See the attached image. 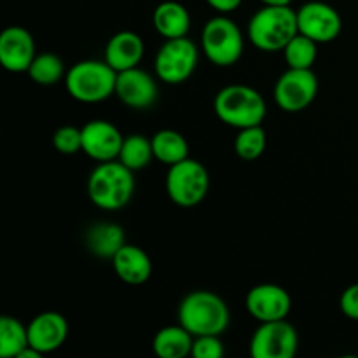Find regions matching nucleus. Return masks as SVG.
<instances>
[{"label": "nucleus", "instance_id": "f257e3e1", "mask_svg": "<svg viewBox=\"0 0 358 358\" xmlns=\"http://www.w3.org/2000/svg\"><path fill=\"white\" fill-rule=\"evenodd\" d=\"M226 301L208 290H196L185 296L178 306V324L192 336H222L229 327Z\"/></svg>", "mask_w": 358, "mask_h": 358}, {"label": "nucleus", "instance_id": "f03ea898", "mask_svg": "<svg viewBox=\"0 0 358 358\" xmlns=\"http://www.w3.org/2000/svg\"><path fill=\"white\" fill-rule=\"evenodd\" d=\"M135 191L133 170L121 161H105L100 163L90 175L87 194L94 206L107 212L124 208Z\"/></svg>", "mask_w": 358, "mask_h": 358}, {"label": "nucleus", "instance_id": "7ed1b4c3", "mask_svg": "<svg viewBox=\"0 0 358 358\" xmlns=\"http://www.w3.org/2000/svg\"><path fill=\"white\" fill-rule=\"evenodd\" d=\"M297 34V10L290 6H264L248 21V38L266 52L283 51Z\"/></svg>", "mask_w": 358, "mask_h": 358}, {"label": "nucleus", "instance_id": "20e7f679", "mask_svg": "<svg viewBox=\"0 0 358 358\" xmlns=\"http://www.w3.org/2000/svg\"><path fill=\"white\" fill-rule=\"evenodd\" d=\"M213 108L224 124L238 129L262 124L268 114L262 94L245 84L222 87L213 100Z\"/></svg>", "mask_w": 358, "mask_h": 358}, {"label": "nucleus", "instance_id": "39448f33", "mask_svg": "<svg viewBox=\"0 0 358 358\" xmlns=\"http://www.w3.org/2000/svg\"><path fill=\"white\" fill-rule=\"evenodd\" d=\"M117 72L107 62L86 59L79 62L66 72L65 86L70 96L83 103L103 101L115 93Z\"/></svg>", "mask_w": 358, "mask_h": 358}, {"label": "nucleus", "instance_id": "423d86ee", "mask_svg": "<svg viewBox=\"0 0 358 358\" xmlns=\"http://www.w3.org/2000/svg\"><path fill=\"white\" fill-rule=\"evenodd\" d=\"M210 189V175L199 161L187 159L171 164L166 175V192L180 208H192L206 198Z\"/></svg>", "mask_w": 358, "mask_h": 358}, {"label": "nucleus", "instance_id": "0eeeda50", "mask_svg": "<svg viewBox=\"0 0 358 358\" xmlns=\"http://www.w3.org/2000/svg\"><path fill=\"white\" fill-rule=\"evenodd\" d=\"M243 35L238 24L226 16L206 21L201 31V48L217 66H231L243 55Z\"/></svg>", "mask_w": 358, "mask_h": 358}, {"label": "nucleus", "instance_id": "6e6552de", "mask_svg": "<svg viewBox=\"0 0 358 358\" xmlns=\"http://www.w3.org/2000/svg\"><path fill=\"white\" fill-rule=\"evenodd\" d=\"M156 76L166 84H182L198 66V48L187 37L166 38L156 56Z\"/></svg>", "mask_w": 358, "mask_h": 358}, {"label": "nucleus", "instance_id": "1a4fd4ad", "mask_svg": "<svg viewBox=\"0 0 358 358\" xmlns=\"http://www.w3.org/2000/svg\"><path fill=\"white\" fill-rule=\"evenodd\" d=\"M299 336L296 327L285 320L262 322L250 341L254 358H292L297 353Z\"/></svg>", "mask_w": 358, "mask_h": 358}, {"label": "nucleus", "instance_id": "9d476101", "mask_svg": "<svg viewBox=\"0 0 358 358\" xmlns=\"http://www.w3.org/2000/svg\"><path fill=\"white\" fill-rule=\"evenodd\" d=\"M318 79L311 69H289L275 84V101L282 110L301 112L313 103Z\"/></svg>", "mask_w": 358, "mask_h": 358}, {"label": "nucleus", "instance_id": "9b49d317", "mask_svg": "<svg viewBox=\"0 0 358 358\" xmlns=\"http://www.w3.org/2000/svg\"><path fill=\"white\" fill-rule=\"evenodd\" d=\"M297 27L299 34L313 38L318 44H327L339 37L343 21L334 7L313 0L297 9Z\"/></svg>", "mask_w": 358, "mask_h": 358}, {"label": "nucleus", "instance_id": "f8f14e48", "mask_svg": "<svg viewBox=\"0 0 358 358\" xmlns=\"http://www.w3.org/2000/svg\"><path fill=\"white\" fill-rule=\"evenodd\" d=\"M247 311L262 324V322L285 320L292 310L290 294L283 287L275 283H262L250 289L245 299Z\"/></svg>", "mask_w": 358, "mask_h": 358}, {"label": "nucleus", "instance_id": "ddd939ff", "mask_svg": "<svg viewBox=\"0 0 358 358\" xmlns=\"http://www.w3.org/2000/svg\"><path fill=\"white\" fill-rule=\"evenodd\" d=\"M80 129H83V150L91 159L98 163L117 159L124 136L112 122L93 119Z\"/></svg>", "mask_w": 358, "mask_h": 358}, {"label": "nucleus", "instance_id": "4468645a", "mask_svg": "<svg viewBox=\"0 0 358 358\" xmlns=\"http://www.w3.org/2000/svg\"><path fill=\"white\" fill-rule=\"evenodd\" d=\"M115 94L129 108L143 110L156 101L157 84L149 72L135 66V69L117 72Z\"/></svg>", "mask_w": 358, "mask_h": 358}, {"label": "nucleus", "instance_id": "2eb2a0df", "mask_svg": "<svg viewBox=\"0 0 358 358\" xmlns=\"http://www.w3.org/2000/svg\"><path fill=\"white\" fill-rule=\"evenodd\" d=\"M35 42L30 31L21 27H9L0 35V63L14 73L28 72L35 58Z\"/></svg>", "mask_w": 358, "mask_h": 358}, {"label": "nucleus", "instance_id": "dca6fc26", "mask_svg": "<svg viewBox=\"0 0 358 358\" xmlns=\"http://www.w3.org/2000/svg\"><path fill=\"white\" fill-rule=\"evenodd\" d=\"M66 338H69V322L56 311H44L28 325L30 346L42 355L56 352L66 341Z\"/></svg>", "mask_w": 358, "mask_h": 358}, {"label": "nucleus", "instance_id": "f3484780", "mask_svg": "<svg viewBox=\"0 0 358 358\" xmlns=\"http://www.w3.org/2000/svg\"><path fill=\"white\" fill-rule=\"evenodd\" d=\"M143 52H145V44H143L142 37L138 34H135V31L124 30L115 34L107 42V48H105V62L115 72H122V70L138 66V63L143 58Z\"/></svg>", "mask_w": 358, "mask_h": 358}, {"label": "nucleus", "instance_id": "a211bd4d", "mask_svg": "<svg viewBox=\"0 0 358 358\" xmlns=\"http://www.w3.org/2000/svg\"><path fill=\"white\" fill-rule=\"evenodd\" d=\"M112 266L119 278L128 285H142L152 275V262L140 247L126 243L112 257Z\"/></svg>", "mask_w": 358, "mask_h": 358}, {"label": "nucleus", "instance_id": "6ab92c4d", "mask_svg": "<svg viewBox=\"0 0 358 358\" xmlns=\"http://www.w3.org/2000/svg\"><path fill=\"white\" fill-rule=\"evenodd\" d=\"M152 23L157 34L163 35L164 38L187 37L189 28H191V16L185 6L175 0H166L154 9Z\"/></svg>", "mask_w": 358, "mask_h": 358}, {"label": "nucleus", "instance_id": "aec40b11", "mask_svg": "<svg viewBox=\"0 0 358 358\" xmlns=\"http://www.w3.org/2000/svg\"><path fill=\"white\" fill-rule=\"evenodd\" d=\"M194 336L185 327L178 325H170L163 327L152 341V350L157 357L161 358H184L191 355Z\"/></svg>", "mask_w": 358, "mask_h": 358}, {"label": "nucleus", "instance_id": "412c9836", "mask_svg": "<svg viewBox=\"0 0 358 358\" xmlns=\"http://www.w3.org/2000/svg\"><path fill=\"white\" fill-rule=\"evenodd\" d=\"M86 243L87 248L98 257L112 259L126 245L124 229L117 224H96L87 231Z\"/></svg>", "mask_w": 358, "mask_h": 358}, {"label": "nucleus", "instance_id": "4be33fe9", "mask_svg": "<svg viewBox=\"0 0 358 358\" xmlns=\"http://www.w3.org/2000/svg\"><path fill=\"white\" fill-rule=\"evenodd\" d=\"M150 140H152L154 157L166 166L180 163L189 157L187 140L175 129H161Z\"/></svg>", "mask_w": 358, "mask_h": 358}, {"label": "nucleus", "instance_id": "5701e85b", "mask_svg": "<svg viewBox=\"0 0 358 358\" xmlns=\"http://www.w3.org/2000/svg\"><path fill=\"white\" fill-rule=\"evenodd\" d=\"M28 346V327L14 317L0 318V357L17 358Z\"/></svg>", "mask_w": 358, "mask_h": 358}, {"label": "nucleus", "instance_id": "b1692460", "mask_svg": "<svg viewBox=\"0 0 358 358\" xmlns=\"http://www.w3.org/2000/svg\"><path fill=\"white\" fill-rule=\"evenodd\" d=\"M152 157V140L145 138V136L138 135V133H133V135L126 136V138L122 140V147L117 159L121 161L124 166H128L129 170L135 171L149 166Z\"/></svg>", "mask_w": 358, "mask_h": 358}, {"label": "nucleus", "instance_id": "393cba45", "mask_svg": "<svg viewBox=\"0 0 358 358\" xmlns=\"http://www.w3.org/2000/svg\"><path fill=\"white\" fill-rule=\"evenodd\" d=\"M28 76L34 83L41 84V86H52L63 79L65 66H63L59 56L52 55V52H42L34 58L30 69H28Z\"/></svg>", "mask_w": 358, "mask_h": 358}, {"label": "nucleus", "instance_id": "a878e982", "mask_svg": "<svg viewBox=\"0 0 358 358\" xmlns=\"http://www.w3.org/2000/svg\"><path fill=\"white\" fill-rule=\"evenodd\" d=\"M317 44L313 38L297 34L283 49L289 69H311L317 62Z\"/></svg>", "mask_w": 358, "mask_h": 358}, {"label": "nucleus", "instance_id": "bb28decb", "mask_svg": "<svg viewBox=\"0 0 358 358\" xmlns=\"http://www.w3.org/2000/svg\"><path fill=\"white\" fill-rule=\"evenodd\" d=\"M266 142L268 140H266V131L262 124L250 126V128L240 129L236 140H234V150L241 159L254 161L264 154Z\"/></svg>", "mask_w": 358, "mask_h": 358}, {"label": "nucleus", "instance_id": "cd10ccee", "mask_svg": "<svg viewBox=\"0 0 358 358\" xmlns=\"http://www.w3.org/2000/svg\"><path fill=\"white\" fill-rule=\"evenodd\" d=\"M52 145L62 154H76L83 150V129L76 126H62L52 135Z\"/></svg>", "mask_w": 358, "mask_h": 358}, {"label": "nucleus", "instance_id": "c85d7f7f", "mask_svg": "<svg viewBox=\"0 0 358 358\" xmlns=\"http://www.w3.org/2000/svg\"><path fill=\"white\" fill-rule=\"evenodd\" d=\"M191 355L194 358H220L224 355L220 336H196Z\"/></svg>", "mask_w": 358, "mask_h": 358}, {"label": "nucleus", "instance_id": "c756f323", "mask_svg": "<svg viewBox=\"0 0 358 358\" xmlns=\"http://www.w3.org/2000/svg\"><path fill=\"white\" fill-rule=\"evenodd\" d=\"M341 311L346 318L358 322V283H353L343 292Z\"/></svg>", "mask_w": 358, "mask_h": 358}, {"label": "nucleus", "instance_id": "7c9ffc66", "mask_svg": "<svg viewBox=\"0 0 358 358\" xmlns=\"http://www.w3.org/2000/svg\"><path fill=\"white\" fill-rule=\"evenodd\" d=\"M241 2L243 0H206V3L220 14L233 13V10H236L241 6Z\"/></svg>", "mask_w": 358, "mask_h": 358}, {"label": "nucleus", "instance_id": "2f4dec72", "mask_svg": "<svg viewBox=\"0 0 358 358\" xmlns=\"http://www.w3.org/2000/svg\"><path fill=\"white\" fill-rule=\"evenodd\" d=\"M264 6H290L292 0H261Z\"/></svg>", "mask_w": 358, "mask_h": 358}]
</instances>
